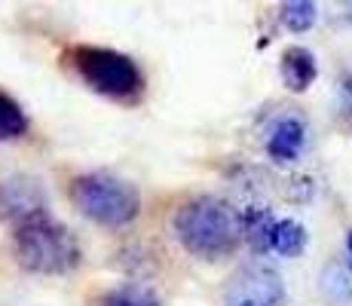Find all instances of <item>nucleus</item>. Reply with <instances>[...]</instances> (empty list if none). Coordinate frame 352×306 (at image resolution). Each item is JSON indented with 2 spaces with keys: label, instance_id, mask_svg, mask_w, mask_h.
Here are the masks:
<instances>
[{
  "label": "nucleus",
  "instance_id": "1",
  "mask_svg": "<svg viewBox=\"0 0 352 306\" xmlns=\"http://www.w3.org/2000/svg\"><path fill=\"white\" fill-rule=\"evenodd\" d=\"M175 236L202 261H221L245 239L242 212L221 196H193L175 212Z\"/></svg>",
  "mask_w": 352,
  "mask_h": 306
},
{
  "label": "nucleus",
  "instance_id": "2",
  "mask_svg": "<svg viewBox=\"0 0 352 306\" xmlns=\"http://www.w3.org/2000/svg\"><path fill=\"white\" fill-rule=\"evenodd\" d=\"M12 251L25 270L43 276L71 273L80 267V257H83L77 236L52 215H40L12 230Z\"/></svg>",
  "mask_w": 352,
  "mask_h": 306
},
{
  "label": "nucleus",
  "instance_id": "3",
  "mask_svg": "<svg viewBox=\"0 0 352 306\" xmlns=\"http://www.w3.org/2000/svg\"><path fill=\"white\" fill-rule=\"evenodd\" d=\"M71 202L83 217L101 227H126L138 217L141 199L129 181L107 172H86L71 181Z\"/></svg>",
  "mask_w": 352,
  "mask_h": 306
},
{
  "label": "nucleus",
  "instance_id": "4",
  "mask_svg": "<svg viewBox=\"0 0 352 306\" xmlns=\"http://www.w3.org/2000/svg\"><path fill=\"white\" fill-rule=\"evenodd\" d=\"M65 58H71L74 71L83 77L86 86H92L101 95H111V98H132L144 86L141 67L126 52L80 43V46H71V52Z\"/></svg>",
  "mask_w": 352,
  "mask_h": 306
},
{
  "label": "nucleus",
  "instance_id": "5",
  "mask_svg": "<svg viewBox=\"0 0 352 306\" xmlns=\"http://www.w3.org/2000/svg\"><path fill=\"white\" fill-rule=\"evenodd\" d=\"M46 212V193L37 187V181L31 178H10L0 181V217L10 221L12 227L34 221Z\"/></svg>",
  "mask_w": 352,
  "mask_h": 306
},
{
  "label": "nucleus",
  "instance_id": "6",
  "mask_svg": "<svg viewBox=\"0 0 352 306\" xmlns=\"http://www.w3.org/2000/svg\"><path fill=\"white\" fill-rule=\"evenodd\" d=\"M230 303H252V306H279L282 303V282L273 270L248 267L242 276H236Z\"/></svg>",
  "mask_w": 352,
  "mask_h": 306
},
{
  "label": "nucleus",
  "instance_id": "7",
  "mask_svg": "<svg viewBox=\"0 0 352 306\" xmlns=\"http://www.w3.org/2000/svg\"><path fill=\"white\" fill-rule=\"evenodd\" d=\"M307 144V126L300 117H282L267 138V153L276 162H294Z\"/></svg>",
  "mask_w": 352,
  "mask_h": 306
},
{
  "label": "nucleus",
  "instance_id": "8",
  "mask_svg": "<svg viewBox=\"0 0 352 306\" xmlns=\"http://www.w3.org/2000/svg\"><path fill=\"white\" fill-rule=\"evenodd\" d=\"M316 74H319V67H316V56L309 50L291 46V50L282 52V80H285V86L291 92L309 89Z\"/></svg>",
  "mask_w": 352,
  "mask_h": 306
},
{
  "label": "nucleus",
  "instance_id": "9",
  "mask_svg": "<svg viewBox=\"0 0 352 306\" xmlns=\"http://www.w3.org/2000/svg\"><path fill=\"white\" fill-rule=\"evenodd\" d=\"M242 230H245V239L252 242L254 251H270L273 248L276 221L270 217L267 208H245V212H242Z\"/></svg>",
  "mask_w": 352,
  "mask_h": 306
},
{
  "label": "nucleus",
  "instance_id": "10",
  "mask_svg": "<svg viewBox=\"0 0 352 306\" xmlns=\"http://www.w3.org/2000/svg\"><path fill=\"white\" fill-rule=\"evenodd\" d=\"M25 132H28V117H25L22 105L0 89V141L22 138Z\"/></svg>",
  "mask_w": 352,
  "mask_h": 306
},
{
  "label": "nucleus",
  "instance_id": "11",
  "mask_svg": "<svg viewBox=\"0 0 352 306\" xmlns=\"http://www.w3.org/2000/svg\"><path fill=\"white\" fill-rule=\"evenodd\" d=\"M307 248V230L303 223L297 221H276V230H273V251L285 257H297L303 254Z\"/></svg>",
  "mask_w": 352,
  "mask_h": 306
},
{
  "label": "nucleus",
  "instance_id": "12",
  "mask_svg": "<svg viewBox=\"0 0 352 306\" xmlns=\"http://www.w3.org/2000/svg\"><path fill=\"white\" fill-rule=\"evenodd\" d=\"M92 306H160V300L147 288H135V285H123V288L104 291Z\"/></svg>",
  "mask_w": 352,
  "mask_h": 306
},
{
  "label": "nucleus",
  "instance_id": "13",
  "mask_svg": "<svg viewBox=\"0 0 352 306\" xmlns=\"http://www.w3.org/2000/svg\"><path fill=\"white\" fill-rule=\"evenodd\" d=\"M322 291L334 303H349L352 300V273L346 267H340V263L328 267L322 276Z\"/></svg>",
  "mask_w": 352,
  "mask_h": 306
},
{
  "label": "nucleus",
  "instance_id": "14",
  "mask_svg": "<svg viewBox=\"0 0 352 306\" xmlns=\"http://www.w3.org/2000/svg\"><path fill=\"white\" fill-rule=\"evenodd\" d=\"M282 25H285L288 31H309L316 22V3H309V0H291V3H282Z\"/></svg>",
  "mask_w": 352,
  "mask_h": 306
},
{
  "label": "nucleus",
  "instance_id": "15",
  "mask_svg": "<svg viewBox=\"0 0 352 306\" xmlns=\"http://www.w3.org/2000/svg\"><path fill=\"white\" fill-rule=\"evenodd\" d=\"M230 306H252V303H230Z\"/></svg>",
  "mask_w": 352,
  "mask_h": 306
},
{
  "label": "nucleus",
  "instance_id": "16",
  "mask_svg": "<svg viewBox=\"0 0 352 306\" xmlns=\"http://www.w3.org/2000/svg\"><path fill=\"white\" fill-rule=\"evenodd\" d=\"M349 254H352V233H349Z\"/></svg>",
  "mask_w": 352,
  "mask_h": 306
}]
</instances>
